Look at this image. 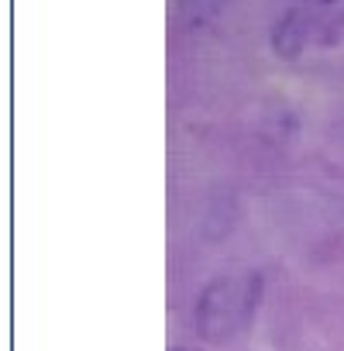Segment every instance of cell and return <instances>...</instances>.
I'll return each mask as SVG.
<instances>
[{
  "mask_svg": "<svg viewBox=\"0 0 344 351\" xmlns=\"http://www.w3.org/2000/svg\"><path fill=\"white\" fill-rule=\"evenodd\" d=\"M299 11L313 42H334L344 32V0H303Z\"/></svg>",
  "mask_w": 344,
  "mask_h": 351,
  "instance_id": "2",
  "label": "cell"
},
{
  "mask_svg": "<svg viewBox=\"0 0 344 351\" xmlns=\"http://www.w3.org/2000/svg\"><path fill=\"white\" fill-rule=\"evenodd\" d=\"M310 42H313V38H310V28H306L303 11H299V8H296V11H286V14L279 18L275 32H272V49H275L282 59H296Z\"/></svg>",
  "mask_w": 344,
  "mask_h": 351,
  "instance_id": "3",
  "label": "cell"
},
{
  "mask_svg": "<svg viewBox=\"0 0 344 351\" xmlns=\"http://www.w3.org/2000/svg\"><path fill=\"white\" fill-rule=\"evenodd\" d=\"M180 351H190V348H180Z\"/></svg>",
  "mask_w": 344,
  "mask_h": 351,
  "instance_id": "4",
  "label": "cell"
},
{
  "mask_svg": "<svg viewBox=\"0 0 344 351\" xmlns=\"http://www.w3.org/2000/svg\"><path fill=\"white\" fill-rule=\"evenodd\" d=\"M258 282L255 279H217L204 289L197 303V330L207 341H228L238 334L255 306Z\"/></svg>",
  "mask_w": 344,
  "mask_h": 351,
  "instance_id": "1",
  "label": "cell"
}]
</instances>
